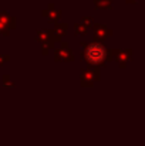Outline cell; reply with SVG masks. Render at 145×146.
<instances>
[{
    "label": "cell",
    "instance_id": "1",
    "mask_svg": "<svg viewBox=\"0 0 145 146\" xmlns=\"http://www.w3.org/2000/svg\"><path fill=\"white\" fill-rule=\"evenodd\" d=\"M86 57H87V60L90 61V62H101L102 60H104V57H105V50L102 46H100V44H93V46H90L88 48H87V52H86Z\"/></svg>",
    "mask_w": 145,
    "mask_h": 146
}]
</instances>
